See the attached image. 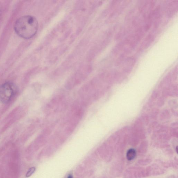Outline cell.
I'll return each mask as SVG.
<instances>
[{
    "label": "cell",
    "mask_w": 178,
    "mask_h": 178,
    "mask_svg": "<svg viewBox=\"0 0 178 178\" xmlns=\"http://www.w3.org/2000/svg\"><path fill=\"white\" fill-rule=\"evenodd\" d=\"M2 12L1 7L0 6V17H1Z\"/></svg>",
    "instance_id": "6"
},
{
    "label": "cell",
    "mask_w": 178,
    "mask_h": 178,
    "mask_svg": "<svg viewBox=\"0 0 178 178\" xmlns=\"http://www.w3.org/2000/svg\"><path fill=\"white\" fill-rule=\"evenodd\" d=\"M17 86L11 82L5 83L0 86V101L3 103L9 102L16 95Z\"/></svg>",
    "instance_id": "2"
},
{
    "label": "cell",
    "mask_w": 178,
    "mask_h": 178,
    "mask_svg": "<svg viewBox=\"0 0 178 178\" xmlns=\"http://www.w3.org/2000/svg\"><path fill=\"white\" fill-rule=\"evenodd\" d=\"M136 156V152L135 150L131 149L128 150L127 152L126 157L129 161H131L135 158Z\"/></svg>",
    "instance_id": "3"
},
{
    "label": "cell",
    "mask_w": 178,
    "mask_h": 178,
    "mask_svg": "<svg viewBox=\"0 0 178 178\" xmlns=\"http://www.w3.org/2000/svg\"><path fill=\"white\" fill-rule=\"evenodd\" d=\"M38 22L35 18L30 16L22 17L16 21L14 30L19 36L24 39H31L36 34Z\"/></svg>",
    "instance_id": "1"
},
{
    "label": "cell",
    "mask_w": 178,
    "mask_h": 178,
    "mask_svg": "<svg viewBox=\"0 0 178 178\" xmlns=\"http://www.w3.org/2000/svg\"><path fill=\"white\" fill-rule=\"evenodd\" d=\"M176 152H177V153H178V152H177V146L176 147Z\"/></svg>",
    "instance_id": "7"
},
{
    "label": "cell",
    "mask_w": 178,
    "mask_h": 178,
    "mask_svg": "<svg viewBox=\"0 0 178 178\" xmlns=\"http://www.w3.org/2000/svg\"><path fill=\"white\" fill-rule=\"evenodd\" d=\"M35 168L33 167H32L31 168H30L28 171L27 173L26 174V177H28L31 176V175L34 173L35 171Z\"/></svg>",
    "instance_id": "4"
},
{
    "label": "cell",
    "mask_w": 178,
    "mask_h": 178,
    "mask_svg": "<svg viewBox=\"0 0 178 178\" xmlns=\"http://www.w3.org/2000/svg\"><path fill=\"white\" fill-rule=\"evenodd\" d=\"M67 178H73L72 175L71 174L69 175Z\"/></svg>",
    "instance_id": "5"
}]
</instances>
